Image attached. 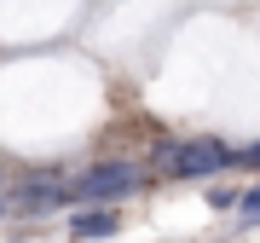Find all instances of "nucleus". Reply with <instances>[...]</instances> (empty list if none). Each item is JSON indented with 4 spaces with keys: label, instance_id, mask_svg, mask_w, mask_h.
Returning <instances> with one entry per match:
<instances>
[{
    "label": "nucleus",
    "instance_id": "nucleus-1",
    "mask_svg": "<svg viewBox=\"0 0 260 243\" xmlns=\"http://www.w3.org/2000/svg\"><path fill=\"white\" fill-rule=\"evenodd\" d=\"M225 139H214V133H203V139H179V145H162V168L174 179H214L225 168Z\"/></svg>",
    "mask_w": 260,
    "mask_h": 243
},
{
    "label": "nucleus",
    "instance_id": "nucleus-2",
    "mask_svg": "<svg viewBox=\"0 0 260 243\" xmlns=\"http://www.w3.org/2000/svg\"><path fill=\"white\" fill-rule=\"evenodd\" d=\"M145 179L133 162H93L75 186H64V197H75V203H116V197H127V191H139Z\"/></svg>",
    "mask_w": 260,
    "mask_h": 243
},
{
    "label": "nucleus",
    "instance_id": "nucleus-3",
    "mask_svg": "<svg viewBox=\"0 0 260 243\" xmlns=\"http://www.w3.org/2000/svg\"><path fill=\"white\" fill-rule=\"evenodd\" d=\"M116 232H121V220H116L110 203H75V215H70L75 243H99V237H116Z\"/></svg>",
    "mask_w": 260,
    "mask_h": 243
},
{
    "label": "nucleus",
    "instance_id": "nucleus-4",
    "mask_svg": "<svg viewBox=\"0 0 260 243\" xmlns=\"http://www.w3.org/2000/svg\"><path fill=\"white\" fill-rule=\"evenodd\" d=\"M18 208H29V215H41V208L64 203V186H52V179H35V186H18V197H12Z\"/></svg>",
    "mask_w": 260,
    "mask_h": 243
},
{
    "label": "nucleus",
    "instance_id": "nucleus-5",
    "mask_svg": "<svg viewBox=\"0 0 260 243\" xmlns=\"http://www.w3.org/2000/svg\"><path fill=\"white\" fill-rule=\"evenodd\" d=\"M254 220H260V186H249V191L237 197V226H243V232H249Z\"/></svg>",
    "mask_w": 260,
    "mask_h": 243
},
{
    "label": "nucleus",
    "instance_id": "nucleus-6",
    "mask_svg": "<svg viewBox=\"0 0 260 243\" xmlns=\"http://www.w3.org/2000/svg\"><path fill=\"white\" fill-rule=\"evenodd\" d=\"M0 215H6V197H0Z\"/></svg>",
    "mask_w": 260,
    "mask_h": 243
}]
</instances>
